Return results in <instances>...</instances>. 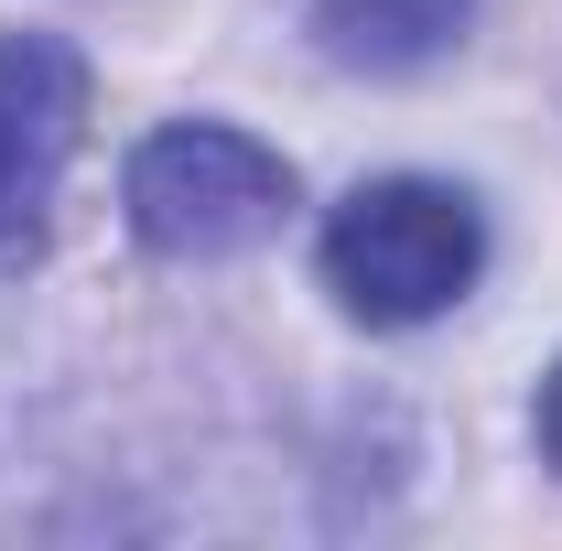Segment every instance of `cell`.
Masks as SVG:
<instances>
[{
    "label": "cell",
    "instance_id": "cell-3",
    "mask_svg": "<svg viewBox=\"0 0 562 551\" xmlns=\"http://www.w3.org/2000/svg\"><path fill=\"white\" fill-rule=\"evenodd\" d=\"M76 140H87V55L66 33H0V271L44 249Z\"/></svg>",
    "mask_w": 562,
    "mask_h": 551
},
{
    "label": "cell",
    "instance_id": "cell-5",
    "mask_svg": "<svg viewBox=\"0 0 562 551\" xmlns=\"http://www.w3.org/2000/svg\"><path fill=\"white\" fill-rule=\"evenodd\" d=\"M530 432H541V465L562 476V357H552V379H541V401H530Z\"/></svg>",
    "mask_w": 562,
    "mask_h": 551
},
{
    "label": "cell",
    "instance_id": "cell-1",
    "mask_svg": "<svg viewBox=\"0 0 562 551\" xmlns=\"http://www.w3.org/2000/svg\"><path fill=\"white\" fill-rule=\"evenodd\" d=\"M314 271L336 292V314H357L368 336H412L432 314H454L476 271H487V216L465 184L443 173H379L325 216Z\"/></svg>",
    "mask_w": 562,
    "mask_h": 551
},
{
    "label": "cell",
    "instance_id": "cell-2",
    "mask_svg": "<svg viewBox=\"0 0 562 551\" xmlns=\"http://www.w3.org/2000/svg\"><path fill=\"white\" fill-rule=\"evenodd\" d=\"M292 195H303L292 162H281L271 140L227 131V120H173V131L140 140L131 173H120L131 238L151 260H238V249L281 238Z\"/></svg>",
    "mask_w": 562,
    "mask_h": 551
},
{
    "label": "cell",
    "instance_id": "cell-4",
    "mask_svg": "<svg viewBox=\"0 0 562 551\" xmlns=\"http://www.w3.org/2000/svg\"><path fill=\"white\" fill-rule=\"evenodd\" d=\"M476 0H314V55L347 76H422L454 33H465Z\"/></svg>",
    "mask_w": 562,
    "mask_h": 551
}]
</instances>
